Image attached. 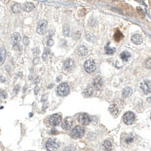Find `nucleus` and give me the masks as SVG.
<instances>
[{
  "mask_svg": "<svg viewBox=\"0 0 151 151\" xmlns=\"http://www.w3.org/2000/svg\"><path fill=\"white\" fill-rule=\"evenodd\" d=\"M74 150L75 149L73 147H67L64 150V151H74Z\"/></svg>",
  "mask_w": 151,
  "mask_h": 151,
  "instance_id": "nucleus-34",
  "label": "nucleus"
},
{
  "mask_svg": "<svg viewBox=\"0 0 151 151\" xmlns=\"http://www.w3.org/2000/svg\"><path fill=\"white\" fill-rule=\"evenodd\" d=\"M109 111L110 112V113L113 116H117V114L119 113V109L118 107L116 104H112L110 105V107H109Z\"/></svg>",
  "mask_w": 151,
  "mask_h": 151,
  "instance_id": "nucleus-19",
  "label": "nucleus"
},
{
  "mask_svg": "<svg viewBox=\"0 0 151 151\" xmlns=\"http://www.w3.org/2000/svg\"><path fill=\"white\" fill-rule=\"evenodd\" d=\"M1 96L2 97V98L5 99L7 97V93L5 91H2V93H1Z\"/></svg>",
  "mask_w": 151,
  "mask_h": 151,
  "instance_id": "nucleus-35",
  "label": "nucleus"
},
{
  "mask_svg": "<svg viewBox=\"0 0 151 151\" xmlns=\"http://www.w3.org/2000/svg\"><path fill=\"white\" fill-rule=\"evenodd\" d=\"M145 66L147 68L151 70V58H149L148 60H147V61L145 63Z\"/></svg>",
  "mask_w": 151,
  "mask_h": 151,
  "instance_id": "nucleus-28",
  "label": "nucleus"
},
{
  "mask_svg": "<svg viewBox=\"0 0 151 151\" xmlns=\"http://www.w3.org/2000/svg\"><path fill=\"white\" fill-rule=\"evenodd\" d=\"M102 85H103V80L100 77H96L93 80V85L97 89H99V88H101Z\"/></svg>",
  "mask_w": 151,
  "mask_h": 151,
  "instance_id": "nucleus-13",
  "label": "nucleus"
},
{
  "mask_svg": "<svg viewBox=\"0 0 151 151\" xmlns=\"http://www.w3.org/2000/svg\"><path fill=\"white\" fill-rule=\"evenodd\" d=\"M1 93H2V91H1V90H0V95H1Z\"/></svg>",
  "mask_w": 151,
  "mask_h": 151,
  "instance_id": "nucleus-40",
  "label": "nucleus"
},
{
  "mask_svg": "<svg viewBox=\"0 0 151 151\" xmlns=\"http://www.w3.org/2000/svg\"><path fill=\"white\" fill-rule=\"evenodd\" d=\"M62 120L61 116L59 114H54L49 118V123L52 126H58Z\"/></svg>",
  "mask_w": 151,
  "mask_h": 151,
  "instance_id": "nucleus-8",
  "label": "nucleus"
},
{
  "mask_svg": "<svg viewBox=\"0 0 151 151\" xmlns=\"http://www.w3.org/2000/svg\"><path fill=\"white\" fill-rule=\"evenodd\" d=\"M6 50L4 48L0 49V65H2L6 58Z\"/></svg>",
  "mask_w": 151,
  "mask_h": 151,
  "instance_id": "nucleus-16",
  "label": "nucleus"
},
{
  "mask_svg": "<svg viewBox=\"0 0 151 151\" xmlns=\"http://www.w3.org/2000/svg\"><path fill=\"white\" fill-rule=\"evenodd\" d=\"M6 81V79L4 76H0V82H5Z\"/></svg>",
  "mask_w": 151,
  "mask_h": 151,
  "instance_id": "nucleus-36",
  "label": "nucleus"
},
{
  "mask_svg": "<svg viewBox=\"0 0 151 151\" xmlns=\"http://www.w3.org/2000/svg\"><path fill=\"white\" fill-rule=\"evenodd\" d=\"M19 89H20V86L17 85H16V86L14 88V89H13V92H14L15 94H17L18 93V91H19Z\"/></svg>",
  "mask_w": 151,
  "mask_h": 151,
  "instance_id": "nucleus-30",
  "label": "nucleus"
},
{
  "mask_svg": "<svg viewBox=\"0 0 151 151\" xmlns=\"http://www.w3.org/2000/svg\"><path fill=\"white\" fill-rule=\"evenodd\" d=\"M11 39L14 42V44H17L18 43L20 39H21V36H20V34L19 33H14L12 35H11Z\"/></svg>",
  "mask_w": 151,
  "mask_h": 151,
  "instance_id": "nucleus-18",
  "label": "nucleus"
},
{
  "mask_svg": "<svg viewBox=\"0 0 151 151\" xmlns=\"http://www.w3.org/2000/svg\"><path fill=\"white\" fill-rule=\"evenodd\" d=\"M39 58H36L33 61V64H36L37 63H39Z\"/></svg>",
  "mask_w": 151,
  "mask_h": 151,
  "instance_id": "nucleus-37",
  "label": "nucleus"
},
{
  "mask_svg": "<svg viewBox=\"0 0 151 151\" xmlns=\"http://www.w3.org/2000/svg\"><path fill=\"white\" fill-rule=\"evenodd\" d=\"M84 133H85L84 128L80 126V125H76V126L72 129L70 136L73 138H80L83 136Z\"/></svg>",
  "mask_w": 151,
  "mask_h": 151,
  "instance_id": "nucleus-1",
  "label": "nucleus"
},
{
  "mask_svg": "<svg viewBox=\"0 0 151 151\" xmlns=\"http://www.w3.org/2000/svg\"><path fill=\"white\" fill-rule=\"evenodd\" d=\"M13 48H14V50H17V51H21V50H22V47H21V45H20L18 43H17V44H14Z\"/></svg>",
  "mask_w": 151,
  "mask_h": 151,
  "instance_id": "nucleus-27",
  "label": "nucleus"
},
{
  "mask_svg": "<svg viewBox=\"0 0 151 151\" xmlns=\"http://www.w3.org/2000/svg\"><path fill=\"white\" fill-rule=\"evenodd\" d=\"M74 62L72 59L69 58L67 60H66V61L64 62V67L66 70H71L73 67H74Z\"/></svg>",
  "mask_w": 151,
  "mask_h": 151,
  "instance_id": "nucleus-12",
  "label": "nucleus"
},
{
  "mask_svg": "<svg viewBox=\"0 0 151 151\" xmlns=\"http://www.w3.org/2000/svg\"><path fill=\"white\" fill-rule=\"evenodd\" d=\"M57 92L60 96H67L70 92V87L66 82L61 83L58 85Z\"/></svg>",
  "mask_w": 151,
  "mask_h": 151,
  "instance_id": "nucleus-2",
  "label": "nucleus"
},
{
  "mask_svg": "<svg viewBox=\"0 0 151 151\" xmlns=\"http://www.w3.org/2000/svg\"><path fill=\"white\" fill-rule=\"evenodd\" d=\"M141 88L143 91L144 94H149L151 91V82L149 80H144L141 84Z\"/></svg>",
  "mask_w": 151,
  "mask_h": 151,
  "instance_id": "nucleus-10",
  "label": "nucleus"
},
{
  "mask_svg": "<svg viewBox=\"0 0 151 151\" xmlns=\"http://www.w3.org/2000/svg\"><path fill=\"white\" fill-rule=\"evenodd\" d=\"M132 41L136 45H140L143 42V38L139 34H135L132 36Z\"/></svg>",
  "mask_w": 151,
  "mask_h": 151,
  "instance_id": "nucleus-14",
  "label": "nucleus"
},
{
  "mask_svg": "<svg viewBox=\"0 0 151 151\" xmlns=\"http://www.w3.org/2000/svg\"><path fill=\"white\" fill-rule=\"evenodd\" d=\"M64 34L66 36H67L69 35V27L67 26H64Z\"/></svg>",
  "mask_w": 151,
  "mask_h": 151,
  "instance_id": "nucleus-29",
  "label": "nucleus"
},
{
  "mask_svg": "<svg viewBox=\"0 0 151 151\" xmlns=\"http://www.w3.org/2000/svg\"><path fill=\"white\" fill-rule=\"evenodd\" d=\"M50 54V51L48 49V48H45V51H44V53H43V55H42V59L44 61H46L48 58V55Z\"/></svg>",
  "mask_w": 151,
  "mask_h": 151,
  "instance_id": "nucleus-26",
  "label": "nucleus"
},
{
  "mask_svg": "<svg viewBox=\"0 0 151 151\" xmlns=\"http://www.w3.org/2000/svg\"><path fill=\"white\" fill-rule=\"evenodd\" d=\"M132 141H133V138H132V137H128V138H126V139H125V142L127 144H130Z\"/></svg>",
  "mask_w": 151,
  "mask_h": 151,
  "instance_id": "nucleus-33",
  "label": "nucleus"
},
{
  "mask_svg": "<svg viewBox=\"0 0 151 151\" xmlns=\"http://www.w3.org/2000/svg\"><path fill=\"white\" fill-rule=\"evenodd\" d=\"M58 146V143L55 139H49L45 144V147L48 151H56Z\"/></svg>",
  "mask_w": 151,
  "mask_h": 151,
  "instance_id": "nucleus-4",
  "label": "nucleus"
},
{
  "mask_svg": "<svg viewBox=\"0 0 151 151\" xmlns=\"http://www.w3.org/2000/svg\"><path fill=\"white\" fill-rule=\"evenodd\" d=\"M92 94H93V89H92V88H91V87L87 88L85 90V91H84V94H85V96H87V97L91 96Z\"/></svg>",
  "mask_w": 151,
  "mask_h": 151,
  "instance_id": "nucleus-25",
  "label": "nucleus"
},
{
  "mask_svg": "<svg viewBox=\"0 0 151 151\" xmlns=\"http://www.w3.org/2000/svg\"><path fill=\"white\" fill-rule=\"evenodd\" d=\"M52 132L53 135H55V134H58V132L57 130H55V129H52Z\"/></svg>",
  "mask_w": 151,
  "mask_h": 151,
  "instance_id": "nucleus-38",
  "label": "nucleus"
},
{
  "mask_svg": "<svg viewBox=\"0 0 151 151\" xmlns=\"http://www.w3.org/2000/svg\"><path fill=\"white\" fill-rule=\"evenodd\" d=\"M122 119H123V121L125 124L131 125L134 122V121L135 119V115L134 113L129 111V112H126L124 114Z\"/></svg>",
  "mask_w": 151,
  "mask_h": 151,
  "instance_id": "nucleus-5",
  "label": "nucleus"
},
{
  "mask_svg": "<svg viewBox=\"0 0 151 151\" xmlns=\"http://www.w3.org/2000/svg\"><path fill=\"white\" fill-rule=\"evenodd\" d=\"M112 143L110 141H104L103 143V147L106 151H110L112 150Z\"/></svg>",
  "mask_w": 151,
  "mask_h": 151,
  "instance_id": "nucleus-20",
  "label": "nucleus"
},
{
  "mask_svg": "<svg viewBox=\"0 0 151 151\" xmlns=\"http://www.w3.org/2000/svg\"><path fill=\"white\" fill-rule=\"evenodd\" d=\"M150 118H151V117H150Z\"/></svg>",
  "mask_w": 151,
  "mask_h": 151,
  "instance_id": "nucleus-41",
  "label": "nucleus"
},
{
  "mask_svg": "<svg viewBox=\"0 0 151 151\" xmlns=\"http://www.w3.org/2000/svg\"><path fill=\"white\" fill-rule=\"evenodd\" d=\"M34 8V4L32 2H26L23 6V10L25 12H30Z\"/></svg>",
  "mask_w": 151,
  "mask_h": 151,
  "instance_id": "nucleus-15",
  "label": "nucleus"
},
{
  "mask_svg": "<svg viewBox=\"0 0 151 151\" xmlns=\"http://www.w3.org/2000/svg\"><path fill=\"white\" fill-rule=\"evenodd\" d=\"M132 94V89L129 87L125 88L122 91V96L124 97H130Z\"/></svg>",
  "mask_w": 151,
  "mask_h": 151,
  "instance_id": "nucleus-17",
  "label": "nucleus"
},
{
  "mask_svg": "<svg viewBox=\"0 0 151 151\" xmlns=\"http://www.w3.org/2000/svg\"><path fill=\"white\" fill-rule=\"evenodd\" d=\"M47 45H48V46H52V45H54V41H53V39H48V42H47Z\"/></svg>",
  "mask_w": 151,
  "mask_h": 151,
  "instance_id": "nucleus-32",
  "label": "nucleus"
},
{
  "mask_svg": "<svg viewBox=\"0 0 151 151\" xmlns=\"http://www.w3.org/2000/svg\"><path fill=\"white\" fill-rule=\"evenodd\" d=\"M84 68L85 71L88 73H91L94 72L96 70V64L95 62L92 60H88L85 62L84 64Z\"/></svg>",
  "mask_w": 151,
  "mask_h": 151,
  "instance_id": "nucleus-6",
  "label": "nucleus"
},
{
  "mask_svg": "<svg viewBox=\"0 0 151 151\" xmlns=\"http://www.w3.org/2000/svg\"><path fill=\"white\" fill-rule=\"evenodd\" d=\"M122 38H123V34L119 30H116V32L114 35V39L116 42H119Z\"/></svg>",
  "mask_w": 151,
  "mask_h": 151,
  "instance_id": "nucleus-24",
  "label": "nucleus"
},
{
  "mask_svg": "<svg viewBox=\"0 0 151 151\" xmlns=\"http://www.w3.org/2000/svg\"><path fill=\"white\" fill-rule=\"evenodd\" d=\"M47 25H48V22L45 20H42L39 22L38 26H37V29H36V32L39 34H43L46 29H47Z\"/></svg>",
  "mask_w": 151,
  "mask_h": 151,
  "instance_id": "nucleus-9",
  "label": "nucleus"
},
{
  "mask_svg": "<svg viewBox=\"0 0 151 151\" xmlns=\"http://www.w3.org/2000/svg\"><path fill=\"white\" fill-rule=\"evenodd\" d=\"M131 57V54L126 51H125L123 52H122L120 54V58L122 60V61H127L129 60V58Z\"/></svg>",
  "mask_w": 151,
  "mask_h": 151,
  "instance_id": "nucleus-21",
  "label": "nucleus"
},
{
  "mask_svg": "<svg viewBox=\"0 0 151 151\" xmlns=\"http://www.w3.org/2000/svg\"><path fill=\"white\" fill-rule=\"evenodd\" d=\"M11 10L15 14L19 13L20 11V10H21V5H20V4H19V3H14L12 5V7H11Z\"/></svg>",
  "mask_w": 151,
  "mask_h": 151,
  "instance_id": "nucleus-22",
  "label": "nucleus"
},
{
  "mask_svg": "<svg viewBox=\"0 0 151 151\" xmlns=\"http://www.w3.org/2000/svg\"><path fill=\"white\" fill-rule=\"evenodd\" d=\"M23 44L26 45H27L29 44V42H30V40H29V39H28L27 36H25V37L23 38Z\"/></svg>",
  "mask_w": 151,
  "mask_h": 151,
  "instance_id": "nucleus-31",
  "label": "nucleus"
},
{
  "mask_svg": "<svg viewBox=\"0 0 151 151\" xmlns=\"http://www.w3.org/2000/svg\"><path fill=\"white\" fill-rule=\"evenodd\" d=\"M116 52V49L114 48H110L109 47V44H107L105 47V52L107 55H113Z\"/></svg>",
  "mask_w": 151,
  "mask_h": 151,
  "instance_id": "nucleus-23",
  "label": "nucleus"
},
{
  "mask_svg": "<svg viewBox=\"0 0 151 151\" xmlns=\"http://www.w3.org/2000/svg\"><path fill=\"white\" fill-rule=\"evenodd\" d=\"M76 53L78 54L79 56L80 57H84L87 55L88 53V49L84 45H81L79 47H78V48L76 49Z\"/></svg>",
  "mask_w": 151,
  "mask_h": 151,
  "instance_id": "nucleus-11",
  "label": "nucleus"
},
{
  "mask_svg": "<svg viewBox=\"0 0 151 151\" xmlns=\"http://www.w3.org/2000/svg\"><path fill=\"white\" fill-rule=\"evenodd\" d=\"M38 92H39V88L36 86V87L35 88V94H37V93H38Z\"/></svg>",
  "mask_w": 151,
  "mask_h": 151,
  "instance_id": "nucleus-39",
  "label": "nucleus"
},
{
  "mask_svg": "<svg viewBox=\"0 0 151 151\" xmlns=\"http://www.w3.org/2000/svg\"><path fill=\"white\" fill-rule=\"evenodd\" d=\"M73 119L72 117H66L64 121L62 122L61 124V127L65 131H69L72 129L73 125Z\"/></svg>",
  "mask_w": 151,
  "mask_h": 151,
  "instance_id": "nucleus-3",
  "label": "nucleus"
},
{
  "mask_svg": "<svg viewBox=\"0 0 151 151\" xmlns=\"http://www.w3.org/2000/svg\"><path fill=\"white\" fill-rule=\"evenodd\" d=\"M78 120H79V122L83 125H88L91 121V119L90 117V116L87 113H80L79 117H78Z\"/></svg>",
  "mask_w": 151,
  "mask_h": 151,
  "instance_id": "nucleus-7",
  "label": "nucleus"
}]
</instances>
